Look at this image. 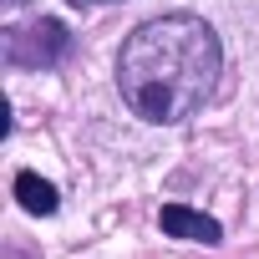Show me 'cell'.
I'll list each match as a JSON object with an SVG mask.
<instances>
[{
  "instance_id": "1",
  "label": "cell",
  "mask_w": 259,
  "mask_h": 259,
  "mask_svg": "<svg viewBox=\"0 0 259 259\" xmlns=\"http://www.w3.org/2000/svg\"><path fill=\"white\" fill-rule=\"evenodd\" d=\"M224 71V51L208 21L198 16H158L143 21L133 36L122 41L117 56V87L122 102L133 107L143 122H183L193 117Z\"/></svg>"
},
{
  "instance_id": "2",
  "label": "cell",
  "mask_w": 259,
  "mask_h": 259,
  "mask_svg": "<svg viewBox=\"0 0 259 259\" xmlns=\"http://www.w3.org/2000/svg\"><path fill=\"white\" fill-rule=\"evenodd\" d=\"M6 56L16 66H51V61L66 56V26L61 21L16 26V31H6Z\"/></svg>"
},
{
  "instance_id": "3",
  "label": "cell",
  "mask_w": 259,
  "mask_h": 259,
  "mask_svg": "<svg viewBox=\"0 0 259 259\" xmlns=\"http://www.w3.org/2000/svg\"><path fill=\"white\" fill-rule=\"evenodd\" d=\"M158 224H163V234H173V239H193V244H219V239H224L219 219H208V213H198V208H183V203H163Z\"/></svg>"
},
{
  "instance_id": "4",
  "label": "cell",
  "mask_w": 259,
  "mask_h": 259,
  "mask_svg": "<svg viewBox=\"0 0 259 259\" xmlns=\"http://www.w3.org/2000/svg\"><path fill=\"white\" fill-rule=\"evenodd\" d=\"M16 198H21V208H26V213H41V219H46V213H56V203H61V198H56V188H51L41 173H21V178H16Z\"/></svg>"
},
{
  "instance_id": "5",
  "label": "cell",
  "mask_w": 259,
  "mask_h": 259,
  "mask_svg": "<svg viewBox=\"0 0 259 259\" xmlns=\"http://www.w3.org/2000/svg\"><path fill=\"white\" fill-rule=\"evenodd\" d=\"M11 6H26V0H11Z\"/></svg>"
},
{
  "instance_id": "6",
  "label": "cell",
  "mask_w": 259,
  "mask_h": 259,
  "mask_svg": "<svg viewBox=\"0 0 259 259\" xmlns=\"http://www.w3.org/2000/svg\"><path fill=\"white\" fill-rule=\"evenodd\" d=\"M11 259H26V254H11Z\"/></svg>"
},
{
  "instance_id": "7",
  "label": "cell",
  "mask_w": 259,
  "mask_h": 259,
  "mask_svg": "<svg viewBox=\"0 0 259 259\" xmlns=\"http://www.w3.org/2000/svg\"><path fill=\"white\" fill-rule=\"evenodd\" d=\"M76 6H81V0H76ZM92 6H97V0H92Z\"/></svg>"
}]
</instances>
